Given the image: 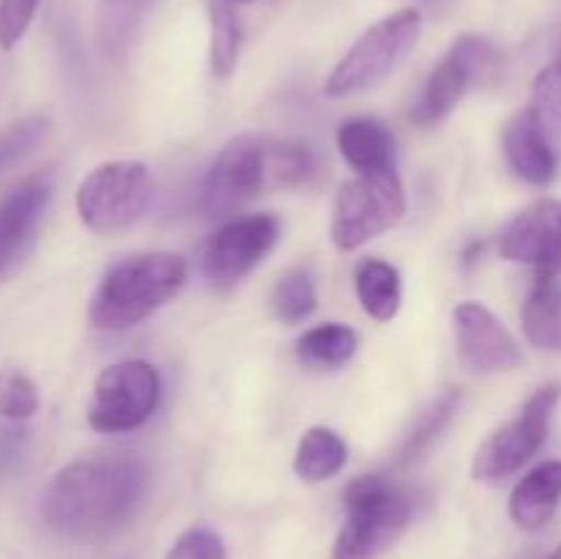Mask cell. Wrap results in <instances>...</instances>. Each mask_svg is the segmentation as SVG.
Wrapping results in <instances>:
<instances>
[{
  "mask_svg": "<svg viewBox=\"0 0 561 559\" xmlns=\"http://www.w3.org/2000/svg\"><path fill=\"white\" fill-rule=\"evenodd\" d=\"M148 471L135 458H82L42 493V518L69 540H104L124 529L146 497Z\"/></svg>",
  "mask_w": 561,
  "mask_h": 559,
  "instance_id": "obj_1",
  "label": "cell"
},
{
  "mask_svg": "<svg viewBox=\"0 0 561 559\" xmlns=\"http://www.w3.org/2000/svg\"><path fill=\"white\" fill-rule=\"evenodd\" d=\"M186 261L175 252H146L115 263L93 294L88 318L96 329L124 332L179 296L186 283Z\"/></svg>",
  "mask_w": 561,
  "mask_h": 559,
  "instance_id": "obj_2",
  "label": "cell"
},
{
  "mask_svg": "<svg viewBox=\"0 0 561 559\" xmlns=\"http://www.w3.org/2000/svg\"><path fill=\"white\" fill-rule=\"evenodd\" d=\"M414 515V499L381 475H365L345 491V521L332 559H376Z\"/></svg>",
  "mask_w": 561,
  "mask_h": 559,
  "instance_id": "obj_3",
  "label": "cell"
},
{
  "mask_svg": "<svg viewBox=\"0 0 561 559\" xmlns=\"http://www.w3.org/2000/svg\"><path fill=\"white\" fill-rule=\"evenodd\" d=\"M422 33V14L416 9H400L367 27L354 47L343 55L332 75L327 77L323 93L332 99L356 96L387 80L416 47Z\"/></svg>",
  "mask_w": 561,
  "mask_h": 559,
  "instance_id": "obj_4",
  "label": "cell"
},
{
  "mask_svg": "<svg viewBox=\"0 0 561 559\" xmlns=\"http://www.w3.org/2000/svg\"><path fill=\"white\" fill-rule=\"evenodd\" d=\"M153 179L135 159H115L93 168L77 186V214L93 233H121L146 214Z\"/></svg>",
  "mask_w": 561,
  "mask_h": 559,
  "instance_id": "obj_5",
  "label": "cell"
},
{
  "mask_svg": "<svg viewBox=\"0 0 561 559\" xmlns=\"http://www.w3.org/2000/svg\"><path fill=\"white\" fill-rule=\"evenodd\" d=\"M405 214V192L394 170H370L345 181L337 192L332 217V241L337 250L354 252L367 241L392 230Z\"/></svg>",
  "mask_w": 561,
  "mask_h": 559,
  "instance_id": "obj_6",
  "label": "cell"
},
{
  "mask_svg": "<svg viewBox=\"0 0 561 559\" xmlns=\"http://www.w3.org/2000/svg\"><path fill=\"white\" fill-rule=\"evenodd\" d=\"M162 378L151 362L124 360L104 367L88 400V425L96 433H129L157 411Z\"/></svg>",
  "mask_w": 561,
  "mask_h": 559,
  "instance_id": "obj_7",
  "label": "cell"
},
{
  "mask_svg": "<svg viewBox=\"0 0 561 559\" xmlns=\"http://www.w3.org/2000/svg\"><path fill=\"white\" fill-rule=\"evenodd\" d=\"M561 400V384H546L537 389L518 417L499 427L474 455L471 475L482 482H502L524 469L546 444L551 417Z\"/></svg>",
  "mask_w": 561,
  "mask_h": 559,
  "instance_id": "obj_8",
  "label": "cell"
},
{
  "mask_svg": "<svg viewBox=\"0 0 561 559\" xmlns=\"http://www.w3.org/2000/svg\"><path fill=\"white\" fill-rule=\"evenodd\" d=\"M279 239V219L274 214H252L222 225L203 244L201 272L214 290H230L244 283L274 250Z\"/></svg>",
  "mask_w": 561,
  "mask_h": 559,
  "instance_id": "obj_9",
  "label": "cell"
},
{
  "mask_svg": "<svg viewBox=\"0 0 561 559\" xmlns=\"http://www.w3.org/2000/svg\"><path fill=\"white\" fill-rule=\"evenodd\" d=\"M266 184V148L261 140L241 135L219 151L201 190L206 217H228L244 208Z\"/></svg>",
  "mask_w": 561,
  "mask_h": 559,
  "instance_id": "obj_10",
  "label": "cell"
},
{
  "mask_svg": "<svg viewBox=\"0 0 561 559\" xmlns=\"http://www.w3.org/2000/svg\"><path fill=\"white\" fill-rule=\"evenodd\" d=\"M502 258L524 263L537 272V277H559L561 274V201L546 197L531 203L504 228L499 241Z\"/></svg>",
  "mask_w": 561,
  "mask_h": 559,
  "instance_id": "obj_11",
  "label": "cell"
},
{
  "mask_svg": "<svg viewBox=\"0 0 561 559\" xmlns=\"http://www.w3.org/2000/svg\"><path fill=\"white\" fill-rule=\"evenodd\" d=\"M455 340L463 362L474 370L499 373L520 365V349L510 329L480 301H460L453 312Z\"/></svg>",
  "mask_w": 561,
  "mask_h": 559,
  "instance_id": "obj_12",
  "label": "cell"
},
{
  "mask_svg": "<svg viewBox=\"0 0 561 559\" xmlns=\"http://www.w3.org/2000/svg\"><path fill=\"white\" fill-rule=\"evenodd\" d=\"M53 186L47 179H27L0 197V277L27 255L47 212Z\"/></svg>",
  "mask_w": 561,
  "mask_h": 559,
  "instance_id": "obj_13",
  "label": "cell"
},
{
  "mask_svg": "<svg viewBox=\"0 0 561 559\" xmlns=\"http://www.w3.org/2000/svg\"><path fill=\"white\" fill-rule=\"evenodd\" d=\"M504 157L526 184L548 186L559 173V157L540 135L529 110L515 115L504 129Z\"/></svg>",
  "mask_w": 561,
  "mask_h": 559,
  "instance_id": "obj_14",
  "label": "cell"
},
{
  "mask_svg": "<svg viewBox=\"0 0 561 559\" xmlns=\"http://www.w3.org/2000/svg\"><path fill=\"white\" fill-rule=\"evenodd\" d=\"M561 504V460L535 466L510 497V518L524 532H537L557 515Z\"/></svg>",
  "mask_w": 561,
  "mask_h": 559,
  "instance_id": "obj_15",
  "label": "cell"
},
{
  "mask_svg": "<svg viewBox=\"0 0 561 559\" xmlns=\"http://www.w3.org/2000/svg\"><path fill=\"white\" fill-rule=\"evenodd\" d=\"M471 85H474V75H471L469 64L460 58V53L449 49L447 58L431 71L414 110H411L414 124L433 126L447 118Z\"/></svg>",
  "mask_w": 561,
  "mask_h": 559,
  "instance_id": "obj_16",
  "label": "cell"
},
{
  "mask_svg": "<svg viewBox=\"0 0 561 559\" xmlns=\"http://www.w3.org/2000/svg\"><path fill=\"white\" fill-rule=\"evenodd\" d=\"M337 148L359 173L392 170L394 135L376 118H351L337 129Z\"/></svg>",
  "mask_w": 561,
  "mask_h": 559,
  "instance_id": "obj_17",
  "label": "cell"
},
{
  "mask_svg": "<svg viewBox=\"0 0 561 559\" xmlns=\"http://www.w3.org/2000/svg\"><path fill=\"white\" fill-rule=\"evenodd\" d=\"M526 340L535 349L561 354V280L537 277L520 310Z\"/></svg>",
  "mask_w": 561,
  "mask_h": 559,
  "instance_id": "obj_18",
  "label": "cell"
},
{
  "mask_svg": "<svg viewBox=\"0 0 561 559\" xmlns=\"http://www.w3.org/2000/svg\"><path fill=\"white\" fill-rule=\"evenodd\" d=\"M354 285L359 305L373 321L387 323L398 316L400 301H403V283L392 263L365 258L354 269Z\"/></svg>",
  "mask_w": 561,
  "mask_h": 559,
  "instance_id": "obj_19",
  "label": "cell"
},
{
  "mask_svg": "<svg viewBox=\"0 0 561 559\" xmlns=\"http://www.w3.org/2000/svg\"><path fill=\"white\" fill-rule=\"evenodd\" d=\"M359 351V332L345 323H321L296 340V356L312 370H337Z\"/></svg>",
  "mask_w": 561,
  "mask_h": 559,
  "instance_id": "obj_20",
  "label": "cell"
},
{
  "mask_svg": "<svg viewBox=\"0 0 561 559\" xmlns=\"http://www.w3.org/2000/svg\"><path fill=\"white\" fill-rule=\"evenodd\" d=\"M348 460V447L332 427H310L299 438L294 455V471L307 482H323L340 475Z\"/></svg>",
  "mask_w": 561,
  "mask_h": 559,
  "instance_id": "obj_21",
  "label": "cell"
},
{
  "mask_svg": "<svg viewBox=\"0 0 561 559\" xmlns=\"http://www.w3.org/2000/svg\"><path fill=\"white\" fill-rule=\"evenodd\" d=\"M208 25H211V75L219 80H228L236 69L241 47V27L236 20V11L230 0H208Z\"/></svg>",
  "mask_w": 561,
  "mask_h": 559,
  "instance_id": "obj_22",
  "label": "cell"
},
{
  "mask_svg": "<svg viewBox=\"0 0 561 559\" xmlns=\"http://www.w3.org/2000/svg\"><path fill=\"white\" fill-rule=\"evenodd\" d=\"M162 0H99V38L107 53L126 47L137 27L142 25Z\"/></svg>",
  "mask_w": 561,
  "mask_h": 559,
  "instance_id": "obj_23",
  "label": "cell"
},
{
  "mask_svg": "<svg viewBox=\"0 0 561 559\" xmlns=\"http://www.w3.org/2000/svg\"><path fill=\"white\" fill-rule=\"evenodd\" d=\"M268 301H272L274 318L283 323H301L305 318H310L318 307L316 277H312L310 269L299 266L283 274Z\"/></svg>",
  "mask_w": 561,
  "mask_h": 559,
  "instance_id": "obj_24",
  "label": "cell"
},
{
  "mask_svg": "<svg viewBox=\"0 0 561 559\" xmlns=\"http://www.w3.org/2000/svg\"><path fill=\"white\" fill-rule=\"evenodd\" d=\"M458 403H460L458 389H447V392L438 395V398L433 400L425 411H422L420 420L414 422L411 433L405 436L403 447H400V453H398L400 466L414 464V460L420 458V455L425 453V449L431 447L438 436H442V431L449 425V420H453L455 411H458Z\"/></svg>",
  "mask_w": 561,
  "mask_h": 559,
  "instance_id": "obj_25",
  "label": "cell"
},
{
  "mask_svg": "<svg viewBox=\"0 0 561 559\" xmlns=\"http://www.w3.org/2000/svg\"><path fill=\"white\" fill-rule=\"evenodd\" d=\"M529 113L540 135L561 159V64L546 66L537 75Z\"/></svg>",
  "mask_w": 561,
  "mask_h": 559,
  "instance_id": "obj_26",
  "label": "cell"
},
{
  "mask_svg": "<svg viewBox=\"0 0 561 559\" xmlns=\"http://www.w3.org/2000/svg\"><path fill=\"white\" fill-rule=\"evenodd\" d=\"M318 173L316 153L299 142H279L266 148V175L283 186L307 184Z\"/></svg>",
  "mask_w": 561,
  "mask_h": 559,
  "instance_id": "obj_27",
  "label": "cell"
},
{
  "mask_svg": "<svg viewBox=\"0 0 561 559\" xmlns=\"http://www.w3.org/2000/svg\"><path fill=\"white\" fill-rule=\"evenodd\" d=\"M49 132V121L44 115H27V118L16 121V124L5 126L0 132V173L20 164L22 159L31 157Z\"/></svg>",
  "mask_w": 561,
  "mask_h": 559,
  "instance_id": "obj_28",
  "label": "cell"
},
{
  "mask_svg": "<svg viewBox=\"0 0 561 559\" xmlns=\"http://www.w3.org/2000/svg\"><path fill=\"white\" fill-rule=\"evenodd\" d=\"M38 389L25 373L0 370V417L5 420H31L38 411Z\"/></svg>",
  "mask_w": 561,
  "mask_h": 559,
  "instance_id": "obj_29",
  "label": "cell"
},
{
  "mask_svg": "<svg viewBox=\"0 0 561 559\" xmlns=\"http://www.w3.org/2000/svg\"><path fill=\"white\" fill-rule=\"evenodd\" d=\"M164 559H228L225 557V546L219 540L217 532L206 529V526H192V529L181 532L175 543L170 546Z\"/></svg>",
  "mask_w": 561,
  "mask_h": 559,
  "instance_id": "obj_30",
  "label": "cell"
},
{
  "mask_svg": "<svg viewBox=\"0 0 561 559\" xmlns=\"http://www.w3.org/2000/svg\"><path fill=\"white\" fill-rule=\"evenodd\" d=\"M42 0H0V49L20 44Z\"/></svg>",
  "mask_w": 561,
  "mask_h": 559,
  "instance_id": "obj_31",
  "label": "cell"
},
{
  "mask_svg": "<svg viewBox=\"0 0 561 559\" xmlns=\"http://www.w3.org/2000/svg\"><path fill=\"white\" fill-rule=\"evenodd\" d=\"M548 559H561V548H557V551H553Z\"/></svg>",
  "mask_w": 561,
  "mask_h": 559,
  "instance_id": "obj_32",
  "label": "cell"
},
{
  "mask_svg": "<svg viewBox=\"0 0 561 559\" xmlns=\"http://www.w3.org/2000/svg\"><path fill=\"white\" fill-rule=\"evenodd\" d=\"M230 3H233V5L236 3H252V0H230Z\"/></svg>",
  "mask_w": 561,
  "mask_h": 559,
  "instance_id": "obj_33",
  "label": "cell"
},
{
  "mask_svg": "<svg viewBox=\"0 0 561 559\" xmlns=\"http://www.w3.org/2000/svg\"><path fill=\"white\" fill-rule=\"evenodd\" d=\"M422 3H442V0H422Z\"/></svg>",
  "mask_w": 561,
  "mask_h": 559,
  "instance_id": "obj_34",
  "label": "cell"
},
{
  "mask_svg": "<svg viewBox=\"0 0 561 559\" xmlns=\"http://www.w3.org/2000/svg\"><path fill=\"white\" fill-rule=\"evenodd\" d=\"M557 64H561V49H559V60H557Z\"/></svg>",
  "mask_w": 561,
  "mask_h": 559,
  "instance_id": "obj_35",
  "label": "cell"
}]
</instances>
